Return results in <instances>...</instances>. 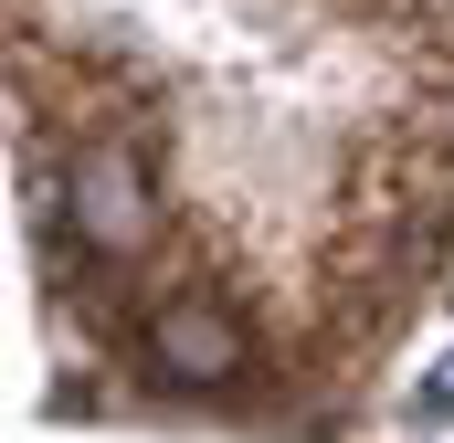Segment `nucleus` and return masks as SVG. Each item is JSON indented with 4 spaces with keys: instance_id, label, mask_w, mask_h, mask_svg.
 I'll use <instances>...</instances> for the list:
<instances>
[{
    "instance_id": "obj_3",
    "label": "nucleus",
    "mask_w": 454,
    "mask_h": 443,
    "mask_svg": "<svg viewBox=\"0 0 454 443\" xmlns=\"http://www.w3.org/2000/svg\"><path fill=\"white\" fill-rule=\"evenodd\" d=\"M423 412H454V359L434 369V380H423Z\"/></svg>"
},
{
    "instance_id": "obj_1",
    "label": "nucleus",
    "mask_w": 454,
    "mask_h": 443,
    "mask_svg": "<svg viewBox=\"0 0 454 443\" xmlns=\"http://www.w3.org/2000/svg\"><path fill=\"white\" fill-rule=\"evenodd\" d=\"M74 232H85L96 253H137V243L159 232V190H148V159H137L127 137H96V148L74 159Z\"/></svg>"
},
{
    "instance_id": "obj_2",
    "label": "nucleus",
    "mask_w": 454,
    "mask_h": 443,
    "mask_svg": "<svg viewBox=\"0 0 454 443\" xmlns=\"http://www.w3.org/2000/svg\"><path fill=\"white\" fill-rule=\"evenodd\" d=\"M148 359L169 369V380H191V391H212V380H243V328H232L223 307H148Z\"/></svg>"
}]
</instances>
